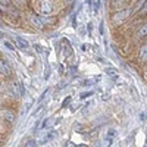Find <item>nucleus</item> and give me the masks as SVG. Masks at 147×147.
<instances>
[{"label":"nucleus","mask_w":147,"mask_h":147,"mask_svg":"<svg viewBox=\"0 0 147 147\" xmlns=\"http://www.w3.org/2000/svg\"><path fill=\"white\" fill-rule=\"evenodd\" d=\"M37 6H38V12L43 15L52 13L53 10V0H37Z\"/></svg>","instance_id":"nucleus-1"},{"label":"nucleus","mask_w":147,"mask_h":147,"mask_svg":"<svg viewBox=\"0 0 147 147\" xmlns=\"http://www.w3.org/2000/svg\"><path fill=\"white\" fill-rule=\"evenodd\" d=\"M131 13H132V9H122V10H118L116 12L112 19H113L115 24H121V22H124L127 18H129Z\"/></svg>","instance_id":"nucleus-2"},{"label":"nucleus","mask_w":147,"mask_h":147,"mask_svg":"<svg viewBox=\"0 0 147 147\" xmlns=\"http://www.w3.org/2000/svg\"><path fill=\"white\" fill-rule=\"evenodd\" d=\"M0 118L6 122H9V124L15 122V113L10 109H0Z\"/></svg>","instance_id":"nucleus-3"},{"label":"nucleus","mask_w":147,"mask_h":147,"mask_svg":"<svg viewBox=\"0 0 147 147\" xmlns=\"http://www.w3.org/2000/svg\"><path fill=\"white\" fill-rule=\"evenodd\" d=\"M10 74H12V68H10V65L6 62V60L0 59V75H3V77H9Z\"/></svg>","instance_id":"nucleus-4"},{"label":"nucleus","mask_w":147,"mask_h":147,"mask_svg":"<svg viewBox=\"0 0 147 147\" xmlns=\"http://www.w3.org/2000/svg\"><path fill=\"white\" fill-rule=\"evenodd\" d=\"M16 43L19 46V49H22V50H28L30 49V43L27 38H22V37H16Z\"/></svg>","instance_id":"nucleus-5"},{"label":"nucleus","mask_w":147,"mask_h":147,"mask_svg":"<svg viewBox=\"0 0 147 147\" xmlns=\"http://www.w3.org/2000/svg\"><path fill=\"white\" fill-rule=\"evenodd\" d=\"M30 21H31V24L35 28H44V24L37 18V15H30Z\"/></svg>","instance_id":"nucleus-6"},{"label":"nucleus","mask_w":147,"mask_h":147,"mask_svg":"<svg viewBox=\"0 0 147 147\" xmlns=\"http://www.w3.org/2000/svg\"><path fill=\"white\" fill-rule=\"evenodd\" d=\"M138 57H140V62L146 63V60H147V47H146V44L140 47V55H138Z\"/></svg>","instance_id":"nucleus-7"},{"label":"nucleus","mask_w":147,"mask_h":147,"mask_svg":"<svg viewBox=\"0 0 147 147\" xmlns=\"http://www.w3.org/2000/svg\"><path fill=\"white\" fill-rule=\"evenodd\" d=\"M146 35H147V27H146V24H143V25H140L138 28V32H137V38H146Z\"/></svg>","instance_id":"nucleus-8"},{"label":"nucleus","mask_w":147,"mask_h":147,"mask_svg":"<svg viewBox=\"0 0 147 147\" xmlns=\"http://www.w3.org/2000/svg\"><path fill=\"white\" fill-rule=\"evenodd\" d=\"M10 93L13 94L15 97H21V91H18V85L13 82V84H10Z\"/></svg>","instance_id":"nucleus-9"},{"label":"nucleus","mask_w":147,"mask_h":147,"mask_svg":"<svg viewBox=\"0 0 147 147\" xmlns=\"http://www.w3.org/2000/svg\"><path fill=\"white\" fill-rule=\"evenodd\" d=\"M112 3H113V6L119 7V6H124L127 3V0H112Z\"/></svg>","instance_id":"nucleus-10"},{"label":"nucleus","mask_w":147,"mask_h":147,"mask_svg":"<svg viewBox=\"0 0 147 147\" xmlns=\"http://www.w3.org/2000/svg\"><path fill=\"white\" fill-rule=\"evenodd\" d=\"M55 137H56V134H55V131H50V132H49L47 136H46V138H44L43 141H49V140H53Z\"/></svg>","instance_id":"nucleus-11"},{"label":"nucleus","mask_w":147,"mask_h":147,"mask_svg":"<svg viewBox=\"0 0 147 147\" xmlns=\"http://www.w3.org/2000/svg\"><path fill=\"white\" fill-rule=\"evenodd\" d=\"M115 136H116V131H115L113 128H112V129H109V132H107V138H109V141L112 140Z\"/></svg>","instance_id":"nucleus-12"},{"label":"nucleus","mask_w":147,"mask_h":147,"mask_svg":"<svg viewBox=\"0 0 147 147\" xmlns=\"http://www.w3.org/2000/svg\"><path fill=\"white\" fill-rule=\"evenodd\" d=\"M10 2H13L18 7H22L24 5H25V0H10Z\"/></svg>","instance_id":"nucleus-13"},{"label":"nucleus","mask_w":147,"mask_h":147,"mask_svg":"<svg viewBox=\"0 0 147 147\" xmlns=\"http://www.w3.org/2000/svg\"><path fill=\"white\" fill-rule=\"evenodd\" d=\"M3 44H5V47H6V49H9V50H12V52H13V50H15V47H13V46H12V44H10L9 41H5Z\"/></svg>","instance_id":"nucleus-14"},{"label":"nucleus","mask_w":147,"mask_h":147,"mask_svg":"<svg viewBox=\"0 0 147 147\" xmlns=\"http://www.w3.org/2000/svg\"><path fill=\"white\" fill-rule=\"evenodd\" d=\"M93 94V91H87V93H81L80 94V97H81V99H85V97H88V96H91Z\"/></svg>","instance_id":"nucleus-15"},{"label":"nucleus","mask_w":147,"mask_h":147,"mask_svg":"<svg viewBox=\"0 0 147 147\" xmlns=\"http://www.w3.org/2000/svg\"><path fill=\"white\" fill-rule=\"evenodd\" d=\"M35 144H37L35 140H28V141L25 143V146H28V147H32V146H35Z\"/></svg>","instance_id":"nucleus-16"},{"label":"nucleus","mask_w":147,"mask_h":147,"mask_svg":"<svg viewBox=\"0 0 147 147\" xmlns=\"http://www.w3.org/2000/svg\"><path fill=\"white\" fill-rule=\"evenodd\" d=\"M49 125H52V119H46V122H44L41 127H43V128H47Z\"/></svg>","instance_id":"nucleus-17"},{"label":"nucleus","mask_w":147,"mask_h":147,"mask_svg":"<svg viewBox=\"0 0 147 147\" xmlns=\"http://www.w3.org/2000/svg\"><path fill=\"white\" fill-rule=\"evenodd\" d=\"M0 3L5 5V6H7V5H10V0H0Z\"/></svg>","instance_id":"nucleus-18"},{"label":"nucleus","mask_w":147,"mask_h":147,"mask_svg":"<svg viewBox=\"0 0 147 147\" xmlns=\"http://www.w3.org/2000/svg\"><path fill=\"white\" fill-rule=\"evenodd\" d=\"M69 100H71V97H66V100H65V103L62 105V107H65V106H66V105L69 103Z\"/></svg>","instance_id":"nucleus-19"},{"label":"nucleus","mask_w":147,"mask_h":147,"mask_svg":"<svg viewBox=\"0 0 147 147\" xmlns=\"http://www.w3.org/2000/svg\"><path fill=\"white\" fill-rule=\"evenodd\" d=\"M0 38H3V34H0Z\"/></svg>","instance_id":"nucleus-20"}]
</instances>
